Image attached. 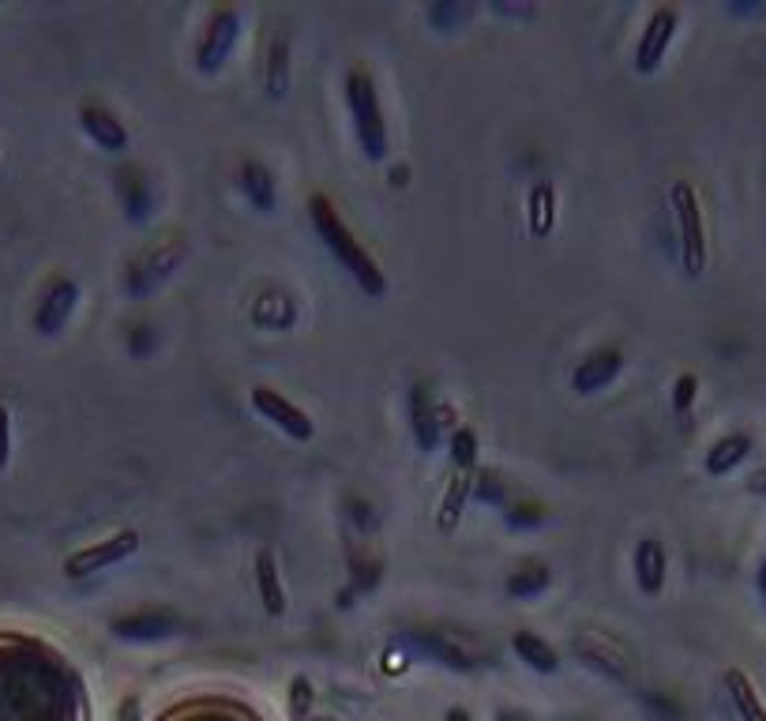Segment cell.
Returning <instances> with one entry per match:
<instances>
[{
    "label": "cell",
    "instance_id": "cell-8",
    "mask_svg": "<svg viewBox=\"0 0 766 721\" xmlns=\"http://www.w3.org/2000/svg\"><path fill=\"white\" fill-rule=\"evenodd\" d=\"M249 402H252V410L260 413L267 425H275L282 436L297 439V444H308V439L316 436L312 417H308L301 407H294L286 394H278L275 387H252Z\"/></svg>",
    "mask_w": 766,
    "mask_h": 721
},
{
    "label": "cell",
    "instance_id": "cell-42",
    "mask_svg": "<svg viewBox=\"0 0 766 721\" xmlns=\"http://www.w3.org/2000/svg\"><path fill=\"white\" fill-rule=\"evenodd\" d=\"M444 721H473V718H470V710L451 707V710H447V714H444Z\"/></svg>",
    "mask_w": 766,
    "mask_h": 721
},
{
    "label": "cell",
    "instance_id": "cell-17",
    "mask_svg": "<svg viewBox=\"0 0 766 721\" xmlns=\"http://www.w3.org/2000/svg\"><path fill=\"white\" fill-rule=\"evenodd\" d=\"M241 192L249 196V204H252L255 210H263V215H271V210L278 207L275 173H271L263 162H255V158H249V162L241 165Z\"/></svg>",
    "mask_w": 766,
    "mask_h": 721
},
{
    "label": "cell",
    "instance_id": "cell-13",
    "mask_svg": "<svg viewBox=\"0 0 766 721\" xmlns=\"http://www.w3.org/2000/svg\"><path fill=\"white\" fill-rule=\"evenodd\" d=\"M620 373H624V354H620V350H616V346L594 350V354H586L575 365V373H571V391H575V394H597V391H605V387H609Z\"/></svg>",
    "mask_w": 766,
    "mask_h": 721
},
{
    "label": "cell",
    "instance_id": "cell-26",
    "mask_svg": "<svg viewBox=\"0 0 766 721\" xmlns=\"http://www.w3.org/2000/svg\"><path fill=\"white\" fill-rule=\"evenodd\" d=\"M725 688H729V699H733V707H736V714H741V721H766V702L759 699L755 684L747 680V673L729 670L725 673Z\"/></svg>",
    "mask_w": 766,
    "mask_h": 721
},
{
    "label": "cell",
    "instance_id": "cell-1",
    "mask_svg": "<svg viewBox=\"0 0 766 721\" xmlns=\"http://www.w3.org/2000/svg\"><path fill=\"white\" fill-rule=\"evenodd\" d=\"M308 215H312V226H316V233H320V241L328 244L331 256L350 271V278H354V283L365 289L368 297H384L387 294V278H384L380 263L361 249V241L346 230V222H342L339 210L331 207V199L328 196H312V199H308Z\"/></svg>",
    "mask_w": 766,
    "mask_h": 721
},
{
    "label": "cell",
    "instance_id": "cell-11",
    "mask_svg": "<svg viewBox=\"0 0 766 721\" xmlns=\"http://www.w3.org/2000/svg\"><path fill=\"white\" fill-rule=\"evenodd\" d=\"M178 617L165 609H136V613H125L110 623V631L125 643H162V639L178 636Z\"/></svg>",
    "mask_w": 766,
    "mask_h": 721
},
{
    "label": "cell",
    "instance_id": "cell-39",
    "mask_svg": "<svg viewBox=\"0 0 766 721\" xmlns=\"http://www.w3.org/2000/svg\"><path fill=\"white\" fill-rule=\"evenodd\" d=\"M402 665H407V654H402V650H391V654H387V670L402 673Z\"/></svg>",
    "mask_w": 766,
    "mask_h": 721
},
{
    "label": "cell",
    "instance_id": "cell-22",
    "mask_svg": "<svg viewBox=\"0 0 766 721\" xmlns=\"http://www.w3.org/2000/svg\"><path fill=\"white\" fill-rule=\"evenodd\" d=\"M473 473H478V470H473ZM473 473H459V470H455L451 481H447L444 500H439V515H436V526L444 534H451L455 526H459L466 504H470V496H473Z\"/></svg>",
    "mask_w": 766,
    "mask_h": 721
},
{
    "label": "cell",
    "instance_id": "cell-20",
    "mask_svg": "<svg viewBox=\"0 0 766 721\" xmlns=\"http://www.w3.org/2000/svg\"><path fill=\"white\" fill-rule=\"evenodd\" d=\"M289 57H294L289 38H286V31H278L275 38H271L267 68H263V87H267L271 99H282V94L289 91V83H294V65H289Z\"/></svg>",
    "mask_w": 766,
    "mask_h": 721
},
{
    "label": "cell",
    "instance_id": "cell-40",
    "mask_svg": "<svg viewBox=\"0 0 766 721\" xmlns=\"http://www.w3.org/2000/svg\"><path fill=\"white\" fill-rule=\"evenodd\" d=\"M121 721H139V702L128 699L125 707H121Z\"/></svg>",
    "mask_w": 766,
    "mask_h": 721
},
{
    "label": "cell",
    "instance_id": "cell-30",
    "mask_svg": "<svg viewBox=\"0 0 766 721\" xmlns=\"http://www.w3.org/2000/svg\"><path fill=\"white\" fill-rule=\"evenodd\" d=\"M473 500H485V504H500L507 500V485L496 470H478L473 473Z\"/></svg>",
    "mask_w": 766,
    "mask_h": 721
},
{
    "label": "cell",
    "instance_id": "cell-32",
    "mask_svg": "<svg viewBox=\"0 0 766 721\" xmlns=\"http://www.w3.org/2000/svg\"><path fill=\"white\" fill-rule=\"evenodd\" d=\"M504 518L511 530H534V526L545 523V512L537 504H511L504 507Z\"/></svg>",
    "mask_w": 766,
    "mask_h": 721
},
{
    "label": "cell",
    "instance_id": "cell-2",
    "mask_svg": "<svg viewBox=\"0 0 766 721\" xmlns=\"http://www.w3.org/2000/svg\"><path fill=\"white\" fill-rule=\"evenodd\" d=\"M346 110L365 158L368 162H384L387 151H391V139H387V121L380 99H376V83L365 68H350L346 72Z\"/></svg>",
    "mask_w": 766,
    "mask_h": 721
},
{
    "label": "cell",
    "instance_id": "cell-27",
    "mask_svg": "<svg viewBox=\"0 0 766 721\" xmlns=\"http://www.w3.org/2000/svg\"><path fill=\"white\" fill-rule=\"evenodd\" d=\"M549 583H552V571L545 564H523L518 571H511V575H507L504 591L511 597H518V602H526V597H537V594L549 591Z\"/></svg>",
    "mask_w": 766,
    "mask_h": 721
},
{
    "label": "cell",
    "instance_id": "cell-38",
    "mask_svg": "<svg viewBox=\"0 0 766 721\" xmlns=\"http://www.w3.org/2000/svg\"><path fill=\"white\" fill-rule=\"evenodd\" d=\"M147 350H151V328L139 323V328H132V354H147Z\"/></svg>",
    "mask_w": 766,
    "mask_h": 721
},
{
    "label": "cell",
    "instance_id": "cell-9",
    "mask_svg": "<svg viewBox=\"0 0 766 721\" xmlns=\"http://www.w3.org/2000/svg\"><path fill=\"white\" fill-rule=\"evenodd\" d=\"M676 26H681V12L676 8H658L654 15L642 26L639 42H636V72L639 76H654L662 68L668 46L676 38Z\"/></svg>",
    "mask_w": 766,
    "mask_h": 721
},
{
    "label": "cell",
    "instance_id": "cell-43",
    "mask_svg": "<svg viewBox=\"0 0 766 721\" xmlns=\"http://www.w3.org/2000/svg\"><path fill=\"white\" fill-rule=\"evenodd\" d=\"M747 489H752V492H766V466H763L759 473H755L752 481H747Z\"/></svg>",
    "mask_w": 766,
    "mask_h": 721
},
{
    "label": "cell",
    "instance_id": "cell-23",
    "mask_svg": "<svg viewBox=\"0 0 766 721\" xmlns=\"http://www.w3.org/2000/svg\"><path fill=\"white\" fill-rule=\"evenodd\" d=\"M752 455V436L747 433H729L714 439V447L707 451V473L710 478H725Z\"/></svg>",
    "mask_w": 766,
    "mask_h": 721
},
{
    "label": "cell",
    "instance_id": "cell-15",
    "mask_svg": "<svg viewBox=\"0 0 766 721\" xmlns=\"http://www.w3.org/2000/svg\"><path fill=\"white\" fill-rule=\"evenodd\" d=\"M631 571H636V586L642 597H658L665 591V575H668V557L665 545L658 538H642L636 545V557H631Z\"/></svg>",
    "mask_w": 766,
    "mask_h": 721
},
{
    "label": "cell",
    "instance_id": "cell-6",
    "mask_svg": "<svg viewBox=\"0 0 766 721\" xmlns=\"http://www.w3.org/2000/svg\"><path fill=\"white\" fill-rule=\"evenodd\" d=\"M184 252H188V249H184L181 237H165L162 244H155V249H147L139 260H132L128 278H125L128 294H132V297L155 294V289L162 286L165 278H173V271L181 267Z\"/></svg>",
    "mask_w": 766,
    "mask_h": 721
},
{
    "label": "cell",
    "instance_id": "cell-18",
    "mask_svg": "<svg viewBox=\"0 0 766 721\" xmlns=\"http://www.w3.org/2000/svg\"><path fill=\"white\" fill-rule=\"evenodd\" d=\"M297 320V301L282 289H267V294L255 297L252 305V323L255 328H267V331H286L294 328Z\"/></svg>",
    "mask_w": 766,
    "mask_h": 721
},
{
    "label": "cell",
    "instance_id": "cell-14",
    "mask_svg": "<svg viewBox=\"0 0 766 721\" xmlns=\"http://www.w3.org/2000/svg\"><path fill=\"white\" fill-rule=\"evenodd\" d=\"M79 128H83L87 139H91V144L99 147V151H105V154H125L128 151V131H125V125L117 121V113H110L99 102L79 105Z\"/></svg>",
    "mask_w": 766,
    "mask_h": 721
},
{
    "label": "cell",
    "instance_id": "cell-24",
    "mask_svg": "<svg viewBox=\"0 0 766 721\" xmlns=\"http://www.w3.org/2000/svg\"><path fill=\"white\" fill-rule=\"evenodd\" d=\"M526 222H530L534 237H549L557 226V188L549 181H537L526 199Z\"/></svg>",
    "mask_w": 766,
    "mask_h": 721
},
{
    "label": "cell",
    "instance_id": "cell-34",
    "mask_svg": "<svg viewBox=\"0 0 766 721\" xmlns=\"http://www.w3.org/2000/svg\"><path fill=\"white\" fill-rule=\"evenodd\" d=\"M12 462V410L0 402V473Z\"/></svg>",
    "mask_w": 766,
    "mask_h": 721
},
{
    "label": "cell",
    "instance_id": "cell-35",
    "mask_svg": "<svg viewBox=\"0 0 766 721\" xmlns=\"http://www.w3.org/2000/svg\"><path fill=\"white\" fill-rule=\"evenodd\" d=\"M459 15H462V8L451 4V0H447V4H433V8H428V20H433L439 31H451Z\"/></svg>",
    "mask_w": 766,
    "mask_h": 721
},
{
    "label": "cell",
    "instance_id": "cell-25",
    "mask_svg": "<svg viewBox=\"0 0 766 721\" xmlns=\"http://www.w3.org/2000/svg\"><path fill=\"white\" fill-rule=\"evenodd\" d=\"M117 188H121V199H125V210L132 222H147L151 218V184L139 170H121L117 178Z\"/></svg>",
    "mask_w": 766,
    "mask_h": 721
},
{
    "label": "cell",
    "instance_id": "cell-16",
    "mask_svg": "<svg viewBox=\"0 0 766 721\" xmlns=\"http://www.w3.org/2000/svg\"><path fill=\"white\" fill-rule=\"evenodd\" d=\"M255 594H260L267 617H282L286 613V583H282L278 560L271 549L255 552Z\"/></svg>",
    "mask_w": 766,
    "mask_h": 721
},
{
    "label": "cell",
    "instance_id": "cell-21",
    "mask_svg": "<svg viewBox=\"0 0 766 721\" xmlns=\"http://www.w3.org/2000/svg\"><path fill=\"white\" fill-rule=\"evenodd\" d=\"M511 650H515L518 662L534 673H557L560 670V654L552 650L549 639L534 636V631H515V636H511Z\"/></svg>",
    "mask_w": 766,
    "mask_h": 721
},
{
    "label": "cell",
    "instance_id": "cell-28",
    "mask_svg": "<svg viewBox=\"0 0 766 721\" xmlns=\"http://www.w3.org/2000/svg\"><path fill=\"white\" fill-rule=\"evenodd\" d=\"M447 447H451V462L459 473H473L478 470V436H473L470 425H459L451 433V439H447Z\"/></svg>",
    "mask_w": 766,
    "mask_h": 721
},
{
    "label": "cell",
    "instance_id": "cell-10",
    "mask_svg": "<svg viewBox=\"0 0 766 721\" xmlns=\"http://www.w3.org/2000/svg\"><path fill=\"white\" fill-rule=\"evenodd\" d=\"M402 643L410 646V654H425V657H433V662L447 665V670H455V673L478 670V657H473L466 646L455 643V639L447 636V631L418 628V631H407V636H402Z\"/></svg>",
    "mask_w": 766,
    "mask_h": 721
},
{
    "label": "cell",
    "instance_id": "cell-7",
    "mask_svg": "<svg viewBox=\"0 0 766 721\" xmlns=\"http://www.w3.org/2000/svg\"><path fill=\"white\" fill-rule=\"evenodd\" d=\"M79 309V283L68 275H53L34 301V331L42 339H57Z\"/></svg>",
    "mask_w": 766,
    "mask_h": 721
},
{
    "label": "cell",
    "instance_id": "cell-44",
    "mask_svg": "<svg viewBox=\"0 0 766 721\" xmlns=\"http://www.w3.org/2000/svg\"><path fill=\"white\" fill-rule=\"evenodd\" d=\"M496 721H530L526 714H518V710H500L496 714Z\"/></svg>",
    "mask_w": 766,
    "mask_h": 721
},
{
    "label": "cell",
    "instance_id": "cell-41",
    "mask_svg": "<svg viewBox=\"0 0 766 721\" xmlns=\"http://www.w3.org/2000/svg\"><path fill=\"white\" fill-rule=\"evenodd\" d=\"M407 178H410L407 165H395V170H391V184H395V188H402V184H407Z\"/></svg>",
    "mask_w": 766,
    "mask_h": 721
},
{
    "label": "cell",
    "instance_id": "cell-45",
    "mask_svg": "<svg viewBox=\"0 0 766 721\" xmlns=\"http://www.w3.org/2000/svg\"><path fill=\"white\" fill-rule=\"evenodd\" d=\"M759 591L766 594V560H763V564H759Z\"/></svg>",
    "mask_w": 766,
    "mask_h": 721
},
{
    "label": "cell",
    "instance_id": "cell-19",
    "mask_svg": "<svg viewBox=\"0 0 766 721\" xmlns=\"http://www.w3.org/2000/svg\"><path fill=\"white\" fill-rule=\"evenodd\" d=\"M571 650H575L579 657L590 665V670L613 676V680H628V662H624V654L609 643H602V639H590V636H575V643H571Z\"/></svg>",
    "mask_w": 766,
    "mask_h": 721
},
{
    "label": "cell",
    "instance_id": "cell-5",
    "mask_svg": "<svg viewBox=\"0 0 766 721\" xmlns=\"http://www.w3.org/2000/svg\"><path fill=\"white\" fill-rule=\"evenodd\" d=\"M237 38H241V12L237 8H215V15L207 20V31L196 46V68L199 76H218L226 68V60L233 57Z\"/></svg>",
    "mask_w": 766,
    "mask_h": 721
},
{
    "label": "cell",
    "instance_id": "cell-29",
    "mask_svg": "<svg viewBox=\"0 0 766 721\" xmlns=\"http://www.w3.org/2000/svg\"><path fill=\"white\" fill-rule=\"evenodd\" d=\"M308 714H316L312 680H308V676H294V684H289V718H294V721H305Z\"/></svg>",
    "mask_w": 766,
    "mask_h": 721
},
{
    "label": "cell",
    "instance_id": "cell-12",
    "mask_svg": "<svg viewBox=\"0 0 766 721\" xmlns=\"http://www.w3.org/2000/svg\"><path fill=\"white\" fill-rule=\"evenodd\" d=\"M444 417H447V410L436 407L428 384H413L410 387V433L418 439L421 451H436L439 436H444Z\"/></svg>",
    "mask_w": 766,
    "mask_h": 721
},
{
    "label": "cell",
    "instance_id": "cell-36",
    "mask_svg": "<svg viewBox=\"0 0 766 721\" xmlns=\"http://www.w3.org/2000/svg\"><path fill=\"white\" fill-rule=\"evenodd\" d=\"M647 707L654 710V714H662L665 721H684V710H681V702H673L668 696H647Z\"/></svg>",
    "mask_w": 766,
    "mask_h": 721
},
{
    "label": "cell",
    "instance_id": "cell-46",
    "mask_svg": "<svg viewBox=\"0 0 766 721\" xmlns=\"http://www.w3.org/2000/svg\"><path fill=\"white\" fill-rule=\"evenodd\" d=\"M305 721H334V718L331 714H308Z\"/></svg>",
    "mask_w": 766,
    "mask_h": 721
},
{
    "label": "cell",
    "instance_id": "cell-4",
    "mask_svg": "<svg viewBox=\"0 0 766 721\" xmlns=\"http://www.w3.org/2000/svg\"><path fill=\"white\" fill-rule=\"evenodd\" d=\"M139 545H144L139 530H117V534H110V538L91 541V545H83V549H76L72 557L65 560V575L68 579L99 575V571L113 568V564H125L128 557H136Z\"/></svg>",
    "mask_w": 766,
    "mask_h": 721
},
{
    "label": "cell",
    "instance_id": "cell-33",
    "mask_svg": "<svg viewBox=\"0 0 766 721\" xmlns=\"http://www.w3.org/2000/svg\"><path fill=\"white\" fill-rule=\"evenodd\" d=\"M384 579L380 560H357L354 564V594L357 591H376V583Z\"/></svg>",
    "mask_w": 766,
    "mask_h": 721
},
{
    "label": "cell",
    "instance_id": "cell-3",
    "mask_svg": "<svg viewBox=\"0 0 766 721\" xmlns=\"http://www.w3.org/2000/svg\"><path fill=\"white\" fill-rule=\"evenodd\" d=\"M676 215V237H681V263L691 278H699L707 271V222H702V204L699 192L688 181H676L668 188Z\"/></svg>",
    "mask_w": 766,
    "mask_h": 721
},
{
    "label": "cell",
    "instance_id": "cell-31",
    "mask_svg": "<svg viewBox=\"0 0 766 721\" xmlns=\"http://www.w3.org/2000/svg\"><path fill=\"white\" fill-rule=\"evenodd\" d=\"M695 399H699V376H695V373H681L673 380V410L684 417V413L695 407Z\"/></svg>",
    "mask_w": 766,
    "mask_h": 721
},
{
    "label": "cell",
    "instance_id": "cell-37",
    "mask_svg": "<svg viewBox=\"0 0 766 721\" xmlns=\"http://www.w3.org/2000/svg\"><path fill=\"white\" fill-rule=\"evenodd\" d=\"M350 515H354L361 526H376V515H373V507H368L365 500H357V496L350 500Z\"/></svg>",
    "mask_w": 766,
    "mask_h": 721
}]
</instances>
